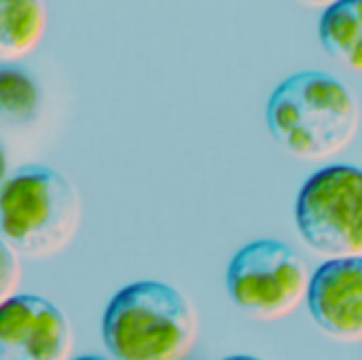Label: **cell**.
<instances>
[{
  "label": "cell",
  "mask_w": 362,
  "mask_h": 360,
  "mask_svg": "<svg viewBox=\"0 0 362 360\" xmlns=\"http://www.w3.org/2000/svg\"><path fill=\"white\" fill-rule=\"evenodd\" d=\"M72 331L45 297L17 293L0 306V360H68Z\"/></svg>",
  "instance_id": "6"
},
{
  "label": "cell",
  "mask_w": 362,
  "mask_h": 360,
  "mask_svg": "<svg viewBox=\"0 0 362 360\" xmlns=\"http://www.w3.org/2000/svg\"><path fill=\"white\" fill-rule=\"evenodd\" d=\"M81 197L62 172L23 166L0 185V240L23 257L64 250L81 225Z\"/></svg>",
  "instance_id": "3"
},
{
  "label": "cell",
  "mask_w": 362,
  "mask_h": 360,
  "mask_svg": "<svg viewBox=\"0 0 362 360\" xmlns=\"http://www.w3.org/2000/svg\"><path fill=\"white\" fill-rule=\"evenodd\" d=\"M274 140L293 157L320 161L341 153L356 136L361 106L339 79L303 70L286 76L269 95L265 110Z\"/></svg>",
  "instance_id": "1"
},
{
  "label": "cell",
  "mask_w": 362,
  "mask_h": 360,
  "mask_svg": "<svg viewBox=\"0 0 362 360\" xmlns=\"http://www.w3.org/2000/svg\"><path fill=\"white\" fill-rule=\"evenodd\" d=\"M49 11L40 0H0V64L30 55L47 32Z\"/></svg>",
  "instance_id": "8"
},
{
  "label": "cell",
  "mask_w": 362,
  "mask_h": 360,
  "mask_svg": "<svg viewBox=\"0 0 362 360\" xmlns=\"http://www.w3.org/2000/svg\"><path fill=\"white\" fill-rule=\"evenodd\" d=\"M197 329L191 301L159 280L123 286L102 314V339L112 360H185Z\"/></svg>",
  "instance_id": "2"
},
{
  "label": "cell",
  "mask_w": 362,
  "mask_h": 360,
  "mask_svg": "<svg viewBox=\"0 0 362 360\" xmlns=\"http://www.w3.org/2000/svg\"><path fill=\"white\" fill-rule=\"evenodd\" d=\"M318 36L331 57L362 72V0L333 2L318 21Z\"/></svg>",
  "instance_id": "9"
},
{
  "label": "cell",
  "mask_w": 362,
  "mask_h": 360,
  "mask_svg": "<svg viewBox=\"0 0 362 360\" xmlns=\"http://www.w3.org/2000/svg\"><path fill=\"white\" fill-rule=\"evenodd\" d=\"M42 89L36 76L19 64H0V125L25 127L36 121Z\"/></svg>",
  "instance_id": "10"
},
{
  "label": "cell",
  "mask_w": 362,
  "mask_h": 360,
  "mask_svg": "<svg viewBox=\"0 0 362 360\" xmlns=\"http://www.w3.org/2000/svg\"><path fill=\"white\" fill-rule=\"evenodd\" d=\"M310 280L305 261L278 240H257L242 246L227 267L231 301L259 320L291 316L305 301Z\"/></svg>",
  "instance_id": "5"
},
{
  "label": "cell",
  "mask_w": 362,
  "mask_h": 360,
  "mask_svg": "<svg viewBox=\"0 0 362 360\" xmlns=\"http://www.w3.org/2000/svg\"><path fill=\"white\" fill-rule=\"evenodd\" d=\"M8 172V161H6V153H4V146L0 144V185L6 180V174Z\"/></svg>",
  "instance_id": "12"
},
{
  "label": "cell",
  "mask_w": 362,
  "mask_h": 360,
  "mask_svg": "<svg viewBox=\"0 0 362 360\" xmlns=\"http://www.w3.org/2000/svg\"><path fill=\"white\" fill-rule=\"evenodd\" d=\"M221 360H263V359H257V356H248V354H235V356H225V359Z\"/></svg>",
  "instance_id": "13"
},
{
  "label": "cell",
  "mask_w": 362,
  "mask_h": 360,
  "mask_svg": "<svg viewBox=\"0 0 362 360\" xmlns=\"http://www.w3.org/2000/svg\"><path fill=\"white\" fill-rule=\"evenodd\" d=\"M21 282L19 255L0 240V306L17 295Z\"/></svg>",
  "instance_id": "11"
},
{
  "label": "cell",
  "mask_w": 362,
  "mask_h": 360,
  "mask_svg": "<svg viewBox=\"0 0 362 360\" xmlns=\"http://www.w3.org/2000/svg\"><path fill=\"white\" fill-rule=\"evenodd\" d=\"M310 316L333 339L362 342V257L325 261L310 280Z\"/></svg>",
  "instance_id": "7"
},
{
  "label": "cell",
  "mask_w": 362,
  "mask_h": 360,
  "mask_svg": "<svg viewBox=\"0 0 362 360\" xmlns=\"http://www.w3.org/2000/svg\"><path fill=\"white\" fill-rule=\"evenodd\" d=\"M295 223L327 261L362 257V168L335 163L312 174L297 195Z\"/></svg>",
  "instance_id": "4"
},
{
  "label": "cell",
  "mask_w": 362,
  "mask_h": 360,
  "mask_svg": "<svg viewBox=\"0 0 362 360\" xmlns=\"http://www.w3.org/2000/svg\"><path fill=\"white\" fill-rule=\"evenodd\" d=\"M74 360H110V359H104V356H81V359H74Z\"/></svg>",
  "instance_id": "14"
}]
</instances>
